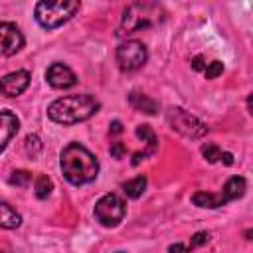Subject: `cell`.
Segmentation results:
<instances>
[{
	"instance_id": "obj_1",
	"label": "cell",
	"mask_w": 253,
	"mask_h": 253,
	"mask_svg": "<svg viewBox=\"0 0 253 253\" xmlns=\"http://www.w3.org/2000/svg\"><path fill=\"white\" fill-rule=\"evenodd\" d=\"M59 166H61L65 180L71 182L73 186L89 184L99 174V162H97L95 154H91L79 142H71L61 150Z\"/></svg>"
},
{
	"instance_id": "obj_28",
	"label": "cell",
	"mask_w": 253,
	"mask_h": 253,
	"mask_svg": "<svg viewBox=\"0 0 253 253\" xmlns=\"http://www.w3.org/2000/svg\"><path fill=\"white\" fill-rule=\"evenodd\" d=\"M121 130H123L121 121H113V123H111V132H115V134H117V132H121Z\"/></svg>"
},
{
	"instance_id": "obj_12",
	"label": "cell",
	"mask_w": 253,
	"mask_h": 253,
	"mask_svg": "<svg viewBox=\"0 0 253 253\" xmlns=\"http://www.w3.org/2000/svg\"><path fill=\"white\" fill-rule=\"evenodd\" d=\"M128 103L134 111H140V113H146V115H156L158 113V103L154 99H150L148 95H144V93L132 91L128 95Z\"/></svg>"
},
{
	"instance_id": "obj_6",
	"label": "cell",
	"mask_w": 253,
	"mask_h": 253,
	"mask_svg": "<svg viewBox=\"0 0 253 253\" xmlns=\"http://www.w3.org/2000/svg\"><path fill=\"white\" fill-rule=\"evenodd\" d=\"M95 219L103 227H117L126 213L125 202L117 194H105L97 204H95Z\"/></svg>"
},
{
	"instance_id": "obj_19",
	"label": "cell",
	"mask_w": 253,
	"mask_h": 253,
	"mask_svg": "<svg viewBox=\"0 0 253 253\" xmlns=\"http://www.w3.org/2000/svg\"><path fill=\"white\" fill-rule=\"evenodd\" d=\"M8 182L12 186H18V188H28L30 182H32V172H28V170H14L10 174V178H8Z\"/></svg>"
},
{
	"instance_id": "obj_20",
	"label": "cell",
	"mask_w": 253,
	"mask_h": 253,
	"mask_svg": "<svg viewBox=\"0 0 253 253\" xmlns=\"http://www.w3.org/2000/svg\"><path fill=\"white\" fill-rule=\"evenodd\" d=\"M202 156L208 160V162H217L219 160V156H221V148L217 146V144H213V142H206L204 146H202Z\"/></svg>"
},
{
	"instance_id": "obj_8",
	"label": "cell",
	"mask_w": 253,
	"mask_h": 253,
	"mask_svg": "<svg viewBox=\"0 0 253 253\" xmlns=\"http://www.w3.org/2000/svg\"><path fill=\"white\" fill-rule=\"evenodd\" d=\"M24 47V36L12 22H0V55H14Z\"/></svg>"
},
{
	"instance_id": "obj_29",
	"label": "cell",
	"mask_w": 253,
	"mask_h": 253,
	"mask_svg": "<svg viewBox=\"0 0 253 253\" xmlns=\"http://www.w3.org/2000/svg\"><path fill=\"white\" fill-rule=\"evenodd\" d=\"M0 253H10V251L8 249H0Z\"/></svg>"
},
{
	"instance_id": "obj_3",
	"label": "cell",
	"mask_w": 253,
	"mask_h": 253,
	"mask_svg": "<svg viewBox=\"0 0 253 253\" xmlns=\"http://www.w3.org/2000/svg\"><path fill=\"white\" fill-rule=\"evenodd\" d=\"M79 8L81 4L77 0H53V2L42 0L36 4V20L42 28L53 30L65 24L67 20H71Z\"/></svg>"
},
{
	"instance_id": "obj_15",
	"label": "cell",
	"mask_w": 253,
	"mask_h": 253,
	"mask_svg": "<svg viewBox=\"0 0 253 253\" xmlns=\"http://www.w3.org/2000/svg\"><path fill=\"white\" fill-rule=\"evenodd\" d=\"M245 188H247V182H245V178H243V176H231V178L223 184L221 194L225 196V200H227V202H231V200L241 198V196L245 194Z\"/></svg>"
},
{
	"instance_id": "obj_30",
	"label": "cell",
	"mask_w": 253,
	"mask_h": 253,
	"mask_svg": "<svg viewBox=\"0 0 253 253\" xmlns=\"http://www.w3.org/2000/svg\"><path fill=\"white\" fill-rule=\"evenodd\" d=\"M117 253H125V251H117Z\"/></svg>"
},
{
	"instance_id": "obj_5",
	"label": "cell",
	"mask_w": 253,
	"mask_h": 253,
	"mask_svg": "<svg viewBox=\"0 0 253 253\" xmlns=\"http://www.w3.org/2000/svg\"><path fill=\"white\" fill-rule=\"evenodd\" d=\"M168 123L170 126L180 132L182 136H188V138H200L204 134H208V126L194 115H190L188 111H184L182 107H170L168 113Z\"/></svg>"
},
{
	"instance_id": "obj_26",
	"label": "cell",
	"mask_w": 253,
	"mask_h": 253,
	"mask_svg": "<svg viewBox=\"0 0 253 253\" xmlns=\"http://www.w3.org/2000/svg\"><path fill=\"white\" fill-rule=\"evenodd\" d=\"M168 253H190V251L184 243H174V245L168 247Z\"/></svg>"
},
{
	"instance_id": "obj_27",
	"label": "cell",
	"mask_w": 253,
	"mask_h": 253,
	"mask_svg": "<svg viewBox=\"0 0 253 253\" xmlns=\"http://www.w3.org/2000/svg\"><path fill=\"white\" fill-rule=\"evenodd\" d=\"M219 160H221L223 164H227V166H229V164H233V154H231V152H223V150H221Z\"/></svg>"
},
{
	"instance_id": "obj_16",
	"label": "cell",
	"mask_w": 253,
	"mask_h": 253,
	"mask_svg": "<svg viewBox=\"0 0 253 253\" xmlns=\"http://www.w3.org/2000/svg\"><path fill=\"white\" fill-rule=\"evenodd\" d=\"M136 136H138V138H140V140L146 144L144 158L156 152V148H158V138H156L154 130H152L148 125H138V126H136Z\"/></svg>"
},
{
	"instance_id": "obj_11",
	"label": "cell",
	"mask_w": 253,
	"mask_h": 253,
	"mask_svg": "<svg viewBox=\"0 0 253 253\" xmlns=\"http://www.w3.org/2000/svg\"><path fill=\"white\" fill-rule=\"evenodd\" d=\"M20 128V121L12 111H0V152L8 146V142L16 136Z\"/></svg>"
},
{
	"instance_id": "obj_24",
	"label": "cell",
	"mask_w": 253,
	"mask_h": 253,
	"mask_svg": "<svg viewBox=\"0 0 253 253\" xmlns=\"http://www.w3.org/2000/svg\"><path fill=\"white\" fill-rule=\"evenodd\" d=\"M125 154H126V146H125L123 142H113V144H111V156H113V158L119 160V158H123Z\"/></svg>"
},
{
	"instance_id": "obj_4",
	"label": "cell",
	"mask_w": 253,
	"mask_h": 253,
	"mask_svg": "<svg viewBox=\"0 0 253 253\" xmlns=\"http://www.w3.org/2000/svg\"><path fill=\"white\" fill-rule=\"evenodd\" d=\"M162 8L158 4H150V2H136L130 4L125 12H123V20H121V30L123 34H134L138 30L150 28L154 24H158L162 20Z\"/></svg>"
},
{
	"instance_id": "obj_14",
	"label": "cell",
	"mask_w": 253,
	"mask_h": 253,
	"mask_svg": "<svg viewBox=\"0 0 253 253\" xmlns=\"http://www.w3.org/2000/svg\"><path fill=\"white\" fill-rule=\"evenodd\" d=\"M22 223V215L8 204L0 200V227L2 229H16Z\"/></svg>"
},
{
	"instance_id": "obj_13",
	"label": "cell",
	"mask_w": 253,
	"mask_h": 253,
	"mask_svg": "<svg viewBox=\"0 0 253 253\" xmlns=\"http://www.w3.org/2000/svg\"><path fill=\"white\" fill-rule=\"evenodd\" d=\"M192 202L194 206L198 208H208V210H215V208H221L227 204V200L223 198V194H211V192H196L192 196Z\"/></svg>"
},
{
	"instance_id": "obj_25",
	"label": "cell",
	"mask_w": 253,
	"mask_h": 253,
	"mask_svg": "<svg viewBox=\"0 0 253 253\" xmlns=\"http://www.w3.org/2000/svg\"><path fill=\"white\" fill-rule=\"evenodd\" d=\"M204 61H206V59H204V55H196V57L192 59V67H194L196 71H204V69H206V65H208V63H204Z\"/></svg>"
},
{
	"instance_id": "obj_21",
	"label": "cell",
	"mask_w": 253,
	"mask_h": 253,
	"mask_svg": "<svg viewBox=\"0 0 253 253\" xmlns=\"http://www.w3.org/2000/svg\"><path fill=\"white\" fill-rule=\"evenodd\" d=\"M24 144H26V152H28L30 158H36L40 154V150H42V142H40L38 134H28Z\"/></svg>"
},
{
	"instance_id": "obj_22",
	"label": "cell",
	"mask_w": 253,
	"mask_h": 253,
	"mask_svg": "<svg viewBox=\"0 0 253 253\" xmlns=\"http://www.w3.org/2000/svg\"><path fill=\"white\" fill-rule=\"evenodd\" d=\"M221 71H223V63L215 59V61H211V63L206 65L204 75H206V79H215L217 75H221Z\"/></svg>"
},
{
	"instance_id": "obj_18",
	"label": "cell",
	"mask_w": 253,
	"mask_h": 253,
	"mask_svg": "<svg viewBox=\"0 0 253 253\" xmlns=\"http://www.w3.org/2000/svg\"><path fill=\"white\" fill-rule=\"evenodd\" d=\"M51 190H53V182H51V178H49V176H45V174H40V176L36 178V182H34L36 198L45 200V198L51 194Z\"/></svg>"
},
{
	"instance_id": "obj_2",
	"label": "cell",
	"mask_w": 253,
	"mask_h": 253,
	"mask_svg": "<svg viewBox=\"0 0 253 253\" xmlns=\"http://www.w3.org/2000/svg\"><path fill=\"white\" fill-rule=\"evenodd\" d=\"M99 111V101L93 95H69L55 99L47 107V117L57 125H77L91 119Z\"/></svg>"
},
{
	"instance_id": "obj_17",
	"label": "cell",
	"mask_w": 253,
	"mask_h": 253,
	"mask_svg": "<svg viewBox=\"0 0 253 253\" xmlns=\"http://www.w3.org/2000/svg\"><path fill=\"white\" fill-rule=\"evenodd\" d=\"M146 184H148V180H146L144 176H136V178H132V180H128V182L123 184V192H125L126 198L136 200V198H140L142 192L146 190Z\"/></svg>"
},
{
	"instance_id": "obj_7",
	"label": "cell",
	"mask_w": 253,
	"mask_h": 253,
	"mask_svg": "<svg viewBox=\"0 0 253 253\" xmlns=\"http://www.w3.org/2000/svg\"><path fill=\"white\" fill-rule=\"evenodd\" d=\"M146 57H148L146 45L142 42H138V40L123 42L117 47V63H119V67L123 71H136V69H140L146 63Z\"/></svg>"
},
{
	"instance_id": "obj_10",
	"label": "cell",
	"mask_w": 253,
	"mask_h": 253,
	"mask_svg": "<svg viewBox=\"0 0 253 253\" xmlns=\"http://www.w3.org/2000/svg\"><path fill=\"white\" fill-rule=\"evenodd\" d=\"M45 79L53 89H69L77 83V75L65 65V63H51L45 71Z\"/></svg>"
},
{
	"instance_id": "obj_9",
	"label": "cell",
	"mask_w": 253,
	"mask_h": 253,
	"mask_svg": "<svg viewBox=\"0 0 253 253\" xmlns=\"http://www.w3.org/2000/svg\"><path fill=\"white\" fill-rule=\"evenodd\" d=\"M30 85V71L18 69L0 79V93L4 97H18L22 95Z\"/></svg>"
},
{
	"instance_id": "obj_23",
	"label": "cell",
	"mask_w": 253,
	"mask_h": 253,
	"mask_svg": "<svg viewBox=\"0 0 253 253\" xmlns=\"http://www.w3.org/2000/svg\"><path fill=\"white\" fill-rule=\"evenodd\" d=\"M208 239H210V233H208V231H198V233H194V237H192V241H190L188 251H192V249H196V247H200V245L208 243Z\"/></svg>"
}]
</instances>
